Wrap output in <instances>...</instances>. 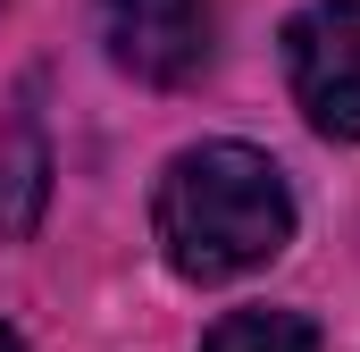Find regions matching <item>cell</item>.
<instances>
[{"mask_svg":"<svg viewBox=\"0 0 360 352\" xmlns=\"http://www.w3.org/2000/svg\"><path fill=\"white\" fill-rule=\"evenodd\" d=\"M151 244L184 285H235L293 244V184L252 143H193L160 168Z\"/></svg>","mask_w":360,"mask_h":352,"instance_id":"obj_1","label":"cell"},{"mask_svg":"<svg viewBox=\"0 0 360 352\" xmlns=\"http://www.w3.org/2000/svg\"><path fill=\"white\" fill-rule=\"evenodd\" d=\"M285 84L310 134L360 143V0H310L285 17Z\"/></svg>","mask_w":360,"mask_h":352,"instance_id":"obj_2","label":"cell"},{"mask_svg":"<svg viewBox=\"0 0 360 352\" xmlns=\"http://www.w3.org/2000/svg\"><path fill=\"white\" fill-rule=\"evenodd\" d=\"M101 51L134 84H184L210 59V0H101Z\"/></svg>","mask_w":360,"mask_h":352,"instance_id":"obj_3","label":"cell"},{"mask_svg":"<svg viewBox=\"0 0 360 352\" xmlns=\"http://www.w3.org/2000/svg\"><path fill=\"white\" fill-rule=\"evenodd\" d=\"M42 201H51V134L34 109H17L0 126V244H25Z\"/></svg>","mask_w":360,"mask_h":352,"instance_id":"obj_4","label":"cell"},{"mask_svg":"<svg viewBox=\"0 0 360 352\" xmlns=\"http://www.w3.org/2000/svg\"><path fill=\"white\" fill-rule=\"evenodd\" d=\"M201 352H319V327L302 310H226Z\"/></svg>","mask_w":360,"mask_h":352,"instance_id":"obj_5","label":"cell"},{"mask_svg":"<svg viewBox=\"0 0 360 352\" xmlns=\"http://www.w3.org/2000/svg\"><path fill=\"white\" fill-rule=\"evenodd\" d=\"M0 352H25V336H17V327H0Z\"/></svg>","mask_w":360,"mask_h":352,"instance_id":"obj_6","label":"cell"}]
</instances>
